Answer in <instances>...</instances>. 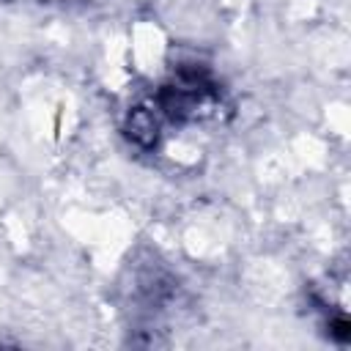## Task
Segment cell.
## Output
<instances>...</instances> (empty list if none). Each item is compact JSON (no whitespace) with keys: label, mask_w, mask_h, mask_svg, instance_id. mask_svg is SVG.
<instances>
[{"label":"cell","mask_w":351,"mask_h":351,"mask_svg":"<svg viewBox=\"0 0 351 351\" xmlns=\"http://www.w3.org/2000/svg\"><path fill=\"white\" fill-rule=\"evenodd\" d=\"M159 129H162V121H159V112L156 107H134L126 118V134L132 137V143H137L140 148H151L156 145L159 140Z\"/></svg>","instance_id":"obj_1"}]
</instances>
